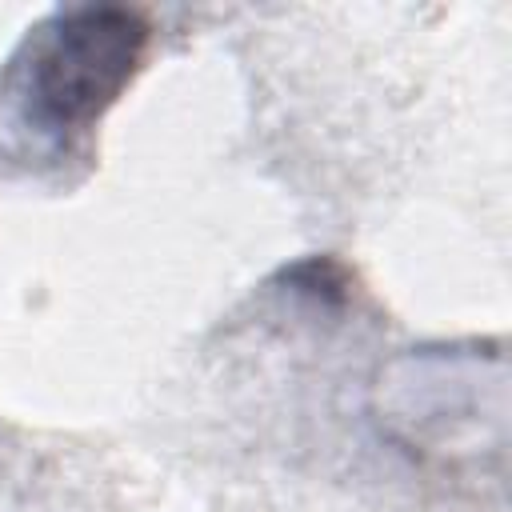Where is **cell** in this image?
Wrapping results in <instances>:
<instances>
[{
  "instance_id": "6da1fadb",
  "label": "cell",
  "mask_w": 512,
  "mask_h": 512,
  "mask_svg": "<svg viewBox=\"0 0 512 512\" xmlns=\"http://www.w3.org/2000/svg\"><path fill=\"white\" fill-rule=\"evenodd\" d=\"M148 20L136 8H80L56 24L32 68V96L48 124L76 128L100 116L148 48Z\"/></svg>"
}]
</instances>
